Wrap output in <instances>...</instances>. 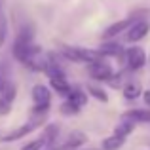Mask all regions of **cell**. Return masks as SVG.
<instances>
[{
  "mask_svg": "<svg viewBox=\"0 0 150 150\" xmlns=\"http://www.w3.org/2000/svg\"><path fill=\"white\" fill-rule=\"evenodd\" d=\"M11 53L23 67H27L30 70L46 72L51 61V55L42 53L40 46L34 42V25H30V23H25V25L19 27L15 40L11 44Z\"/></svg>",
  "mask_w": 150,
  "mask_h": 150,
  "instance_id": "1",
  "label": "cell"
},
{
  "mask_svg": "<svg viewBox=\"0 0 150 150\" xmlns=\"http://www.w3.org/2000/svg\"><path fill=\"white\" fill-rule=\"evenodd\" d=\"M61 55L65 59H69V61L72 63H86V65H89V63H97V61H103V55L95 50H89V48H82V46H69V44H63L61 48Z\"/></svg>",
  "mask_w": 150,
  "mask_h": 150,
  "instance_id": "2",
  "label": "cell"
},
{
  "mask_svg": "<svg viewBox=\"0 0 150 150\" xmlns=\"http://www.w3.org/2000/svg\"><path fill=\"white\" fill-rule=\"evenodd\" d=\"M30 97H33V118H46L51 105L50 88L44 84H36L30 91Z\"/></svg>",
  "mask_w": 150,
  "mask_h": 150,
  "instance_id": "3",
  "label": "cell"
},
{
  "mask_svg": "<svg viewBox=\"0 0 150 150\" xmlns=\"http://www.w3.org/2000/svg\"><path fill=\"white\" fill-rule=\"evenodd\" d=\"M46 74H48V80H50V86L51 89H55V91L59 93V95L67 97L70 93V89H72V86L69 84V80H67L65 72H63V69L59 67V63L55 61L53 57H51L48 69H46Z\"/></svg>",
  "mask_w": 150,
  "mask_h": 150,
  "instance_id": "4",
  "label": "cell"
},
{
  "mask_svg": "<svg viewBox=\"0 0 150 150\" xmlns=\"http://www.w3.org/2000/svg\"><path fill=\"white\" fill-rule=\"evenodd\" d=\"M86 103H88V93L78 86H72L70 93L65 97V103L61 105V112L65 116H74L86 106Z\"/></svg>",
  "mask_w": 150,
  "mask_h": 150,
  "instance_id": "5",
  "label": "cell"
},
{
  "mask_svg": "<svg viewBox=\"0 0 150 150\" xmlns=\"http://www.w3.org/2000/svg\"><path fill=\"white\" fill-rule=\"evenodd\" d=\"M42 122H44V118H33V120H29L27 124H23L21 127H17V129H13V131L6 133L0 141H2V143H13V141H17V139H23V137L30 135L34 129L40 127Z\"/></svg>",
  "mask_w": 150,
  "mask_h": 150,
  "instance_id": "6",
  "label": "cell"
},
{
  "mask_svg": "<svg viewBox=\"0 0 150 150\" xmlns=\"http://www.w3.org/2000/svg\"><path fill=\"white\" fill-rule=\"evenodd\" d=\"M88 74H89V78H93V80H97V82H110L114 78V69L108 65V63H105V59L103 61H97V63H89L88 67Z\"/></svg>",
  "mask_w": 150,
  "mask_h": 150,
  "instance_id": "7",
  "label": "cell"
},
{
  "mask_svg": "<svg viewBox=\"0 0 150 150\" xmlns=\"http://www.w3.org/2000/svg\"><path fill=\"white\" fill-rule=\"evenodd\" d=\"M124 59H125V67H127V70H131V72L143 69V67L146 65V61H148L144 50L139 48V46H133V48L125 50V57Z\"/></svg>",
  "mask_w": 150,
  "mask_h": 150,
  "instance_id": "8",
  "label": "cell"
},
{
  "mask_svg": "<svg viewBox=\"0 0 150 150\" xmlns=\"http://www.w3.org/2000/svg\"><path fill=\"white\" fill-rule=\"evenodd\" d=\"M135 23V19L133 17H125V19H120V21H116V23H112V25H108L105 29V33H103V40H114V38L118 36V34H124V33H127L129 30V27Z\"/></svg>",
  "mask_w": 150,
  "mask_h": 150,
  "instance_id": "9",
  "label": "cell"
},
{
  "mask_svg": "<svg viewBox=\"0 0 150 150\" xmlns=\"http://www.w3.org/2000/svg\"><path fill=\"white\" fill-rule=\"evenodd\" d=\"M150 33V21H135L129 30L125 33V42L129 44H137L143 38H146V34Z\"/></svg>",
  "mask_w": 150,
  "mask_h": 150,
  "instance_id": "10",
  "label": "cell"
},
{
  "mask_svg": "<svg viewBox=\"0 0 150 150\" xmlns=\"http://www.w3.org/2000/svg\"><path fill=\"white\" fill-rule=\"evenodd\" d=\"M125 50L127 48H124L122 44H116V42H112V40L103 42L99 48H97V51H99L103 57H118V59L125 57Z\"/></svg>",
  "mask_w": 150,
  "mask_h": 150,
  "instance_id": "11",
  "label": "cell"
},
{
  "mask_svg": "<svg viewBox=\"0 0 150 150\" xmlns=\"http://www.w3.org/2000/svg\"><path fill=\"white\" fill-rule=\"evenodd\" d=\"M122 120L133 124H150V108H131L122 114Z\"/></svg>",
  "mask_w": 150,
  "mask_h": 150,
  "instance_id": "12",
  "label": "cell"
},
{
  "mask_svg": "<svg viewBox=\"0 0 150 150\" xmlns=\"http://www.w3.org/2000/svg\"><path fill=\"white\" fill-rule=\"evenodd\" d=\"M86 143H88V135L84 131H70L61 146L65 150H76V148H82Z\"/></svg>",
  "mask_w": 150,
  "mask_h": 150,
  "instance_id": "13",
  "label": "cell"
},
{
  "mask_svg": "<svg viewBox=\"0 0 150 150\" xmlns=\"http://www.w3.org/2000/svg\"><path fill=\"white\" fill-rule=\"evenodd\" d=\"M59 124H55V122H51V124H48L44 127V133H42V137L40 139H44V143H46V146L51 148L55 144V141H57V137H59Z\"/></svg>",
  "mask_w": 150,
  "mask_h": 150,
  "instance_id": "14",
  "label": "cell"
},
{
  "mask_svg": "<svg viewBox=\"0 0 150 150\" xmlns=\"http://www.w3.org/2000/svg\"><path fill=\"white\" fill-rule=\"evenodd\" d=\"M122 93H124V97L127 101H135V99H139V95H141V93H144V91H143V88H141L139 82L129 80L127 84L122 88Z\"/></svg>",
  "mask_w": 150,
  "mask_h": 150,
  "instance_id": "15",
  "label": "cell"
},
{
  "mask_svg": "<svg viewBox=\"0 0 150 150\" xmlns=\"http://www.w3.org/2000/svg\"><path fill=\"white\" fill-rule=\"evenodd\" d=\"M125 137H120L116 135V133H112L110 137H106V139H103V144H101V150H118L122 148L125 144Z\"/></svg>",
  "mask_w": 150,
  "mask_h": 150,
  "instance_id": "16",
  "label": "cell"
},
{
  "mask_svg": "<svg viewBox=\"0 0 150 150\" xmlns=\"http://www.w3.org/2000/svg\"><path fill=\"white\" fill-rule=\"evenodd\" d=\"M8 38V15H6V0H0V48Z\"/></svg>",
  "mask_w": 150,
  "mask_h": 150,
  "instance_id": "17",
  "label": "cell"
},
{
  "mask_svg": "<svg viewBox=\"0 0 150 150\" xmlns=\"http://www.w3.org/2000/svg\"><path fill=\"white\" fill-rule=\"evenodd\" d=\"M10 84H11V80H10V65L2 59V61H0V95L4 93V89H6Z\"/></svg>",
  "mask_w": 150,
  "mask_h": 150,
  "instance_id": "18",
  "label": "cell"
},
{
  "mask_svg": "<svg viewBox=\"0 0 150 150\" xmlns=\"http://www.w3.org/2000/svg\"><path fill=\"white\" fill-rule=\"evenodd\" d=\"M86 91H88L89 95H93L99 103H106V101H108V93H106L103 88H99V86H95V84H88Z\"/></svg>",
  "mask_w": 150,
  "mask_h": 150,
  "instance_id": "19",
  "label": "cell"
},
{
  "mask_svg": "<svg viewBox=\"0 0 150 150\" xmlns=\"http://www.w3.org/2000/svg\"><path fill=\"white\" fill-rule=\"evenodd\" d=\"M133 129H135V124H133V122L122 120V124H118V125H116L114 133H116V135H120V137H125V139H127V137L133 133Z\"/></svg>",
  "mask_w": 150,
  "mask_h": 150,
  "instance_id": "20",
  "label": "cell"
},
{
  "mask_svg": "<svg viewBox=\"0 0 150 150\" xmlns=\"http://www.w3.org/2000/svg\"><path fill=\"white\" fill-rule=\"evenodd\" d=\"M129 17H133L135 21H148V19H150V10H148V8H139V10L131 11Z\"/></svg>",
  "mask_w": 150,
  "mask_h": 150,
  "instance_id": "21",
  "label": "cell"
},
{
  "mask_svg": "<svg viewBox=\"0 0 150 150\" xmlns=\"http://www.w3.org/2000/svg\"><path fill=\"white\" fill-rule=\"evenodd\" d=\"M44 146H46L44 139H34V141H30V143H27L25 146H21V150H42Z\"/></svg>",
  "mask_w": 150,
  "mask_h": 150,
  "instance_id": "22",
  "label": "cell"
},
{
  "mask_svg": "<svg viewBox=\"0 0 150 150\" xmlns=\"http://www.w3.org/2000/svg\"><path fill=\"white\" fill-rule=\"evenodd\" d=\"M11 105H13V103H10L6 97L0 95V116H8V114L11 112Z\"/></svg>",
  "mask_w": 150,
  "mask_h": 150,
  "instance_id": "23",
  "label": "cell"
},
{
  "mask_svg": "<svg viewBox=\"0 0 150 150\" xmlns=\"http://www.w3.org/2000/svg\"><path fill=\"white\" fill-rule=\"evenodd\" d=\"M143 99H144V103H146V106H150V89H146V91L143 93Z\"/></svg>",
  "mask_w": 150,
  "mask_h": 150,
  "instance_id": "24",
  "label": "cell"
},
{
  "mask_svg": "<svg viewBox=\"0 0 150 150\" xmlns=\"http://www.w3.org/2000/svg\"><path fill=\"white\" fill-rule=\"evenodd\" d=\"M48 150H65L63 146H51V148H48Z\"/></svg>",
  "mask_w": 150,
  "mask_h": 150,
  "instance_id": "25",
  "label": "cell"
},
{
  "mask_svg": "<svg viewBox=\"0 0 150 150\" xmlns=\"http://www.w3.org/2000/svg\"><path fill=\"white\" fill-rule=\"evenodd\" d=\"M76 150H101V148H76Z\"/></svg>",
  "mask_w": 150,
  "mask_h": 150,
  "instance_id": "26",
  "label": "cell"
},
{
  "mask_svg": "<svg viewBox=\"0 0 150 150\" xmlns=\"http://www.w3.org/2000/svg\"><path fill=\"white\" fill-rule=\"evenodd\" d=\"M148 63H150V55H148Z\"/></svg>",
  "mask_w": 150,
  "mask_h": 150,
  "instance_id": "27",
  "label": "cell"
}]
</instances>
